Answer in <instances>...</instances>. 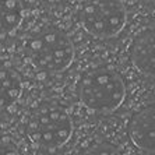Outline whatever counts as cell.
Segmentation results:
<instances>
[{"mask_svg":"<svg viewBox=\"0 0 155 155\" xmlns=\"http://www.w3.org/2000/svg\"><path fill=\"white\" fill-rule=\"evenodd\" d=\"M129 137L133 144L147 154L155 151V108L150 104L141 108L129 120Z\"/></svg>","mask_w":155,"mask_h":155,"instance_id":"cell-5","label":"cell"},{"mask_svg":"<svg viewBox=\"0 0 155 155\" xmlns=\"http://www.w3.org/2000/svg\"><path fill=\"white\" fill-rule=\"evenodd\" d=\"M126 6L123 0H87L80 21L87 32L97 38H112L126 25Z\"/></svg>","mask_w":155,"mask_h":155,"instance_id":"cell-4","label":"cell"},{"mask_svg":"<svg viewBox=\"0 0 155 155\" xmlns=\"http://www.w3.org/2000/svg\"><path fill=\"white\" fill-rule=\"evenodd\" d=\"M27 133L39 147L56 150L63 147L71 137V117L63 106L46 105L31 117Z\"/></svg>","mask_w":155,"mask_h":155,"instance_id":"cell-3","label":"cell"},{"mask_svg":"<svg viewBox=\"0 0 155 155\" xmlns=\"http://www.w3.org/2000/svg\"><path fill=\"white\" fill-rule=\"evenodd\" d=\"M22 18L20 0H0V35L14 31Z\"/></svg>","mask_w":155,"mask_h":155,"instance_id":"cell-8","label":"cell"},{"mask_svg":"<svg viewBox=\"0 0 155 155\" xmlns=\"http://www.w3.org/2000/svg\"><path fill=\"white\" fill-rule=\"evenodd\" d=\"M76 92L85 108L94 112H110L122 105L126 97V85L115 69L98 66L80 77Z\"/></svg>","mask_w":155,"mask_h":155,"instance_id":"cell-1","label":"cell"},{"mask_svg":"<svg viewBox=\"0 0 155 155\" xmlns=\"http://www.w3.org/2000/svg\"><path fill=\"white\" fill-rule=\"evenodd\" d=\"M144 3H147V4H150V6H154V0H143Z\"/></svg>","mask_w":155,"mask_h":155,"instance_id":"cell-9","label":"cell"},{"mask_svg":"<svg viewBox=\"0 0 155 155\" xmlns=\"http://www.w3.org/2000/svg\"><path fill=\"white\" fill-rule=\"evenodd\" d=\"M25 52L34 67L45 73L63 71L74 59L70 36L56 27H46L29 36Z\"/></svg>","mask_w":155,"mask_h":155,"instance_id":"cell-2","label":"cell"},{"mask_svg":"<svg viewBox=\"0 0 155 155\" xmlns=\"http://www.w3.org/2000/svg\"><path fill=\"white\" fill-rule=\"evenodd\" d=\"M130 60L134 69L147 78L154 80L155 54H154V24L141 28L130 43Z\"/></svg>","mask_w":155,"mask_h":155,"instance_id":"cell-6","label":"cell"},{"mask_svg":"<svg viewBox=\"0 0 155 155\" xmlns=\"http://www.w3.org/2000/svg\"><path fill=\"white\" fill-rule=\"evenodd\" d=\"M21 92V80L13 70L0 67V108L8 106Z\"/></svg>","mask_w":155,"mask_h":155,"instance_id":"cell-7","label":"cell"}]
</instances>
